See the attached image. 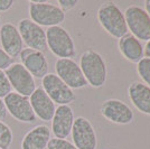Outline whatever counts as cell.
<instances>
[{
	"mask_svg": "<svg viewBox=\"0 0 150 149\" xmlns=\"http://www.w3.org/2000/svg\"><path fill=\"white\" fill-rule=\"evenodd\" d=\"M80 67L88 85L94 89L102 87L106 82L108 68L101 54L93 50H85L80 57Z\"/></svg>",
	"mask_w": 150,
	"mask_h": 149,
	"instance_id": "obj_1",
	"label": "cell"
},
{
	"mask_svg": "<svg viewBox=\"0 0 150 149\" xmlns=\"http://www.w3.org/2000/svg\"><path fill=\"white\" fill-rule=\"evenodd\" d=\"M98 20L102 28L117 39L128 34L125 13L112 1H106L101 5L98 10Z\"/></svg>",
	"mask_w": 150,
	"mask_h": 149,
	"instance_id": "obj_2",
	"label": "cell"
},
{
	"mask_svg": "<svg viewBox=\"0 0 150 149\" xmlns=\"http://www.w3.org/2000/svg\"><path fill=\"white\" fill-rule=\"evenodd\" d=\"M28 11L29 19L40 27L61 26L65 20V13L59 7L44 0L29 1Z\"/></svg>",
	"mask_w": 150,
	"mask_h": 149,
	"instance_id": "obj_3",
	"label": "cell"
},
{
	"mask_svg": "<svg viewBox=\"0 0 150 149\" xmlns=\"http://www.w3.org/2000/svg\"><path fill=\"white\" fill-rule=\"evenodd\" d=\"M47 50L58 58H73L76 48L72 36L62 26L50 27L46 31Z\"/></svg>",
	"mask_w": 150,
	"mask_h": 149,
	"instance_id": "obj_4",
	"label": "cell"
},
{
	"mask_svg": "<svg viewBox=\"0 0 150 149\" xmlns=\"http://www.w3.org/2000/svg\"><path fill=\"white\" fill-rule=\"evenodd\" d=\"M125 18L132 36L138 40H150V17L144 8L136 5L129 6L125 10Z\"/></svg>",
	"mask_w": 150,
	"mask_h": 149,
	"instance_id": "obj_5",
	"label": "cell"
},
{
	"mask_svg": "<svg viewBox=\"0 0 150 149\" xmlns=\"http://www.w3.org/2000/svg\"><path fill=\"white\" fill-rule=\"evenodd\" d=\"M42 87L52 101L58 106H69L76 99L74 91L54 73H48L42 79Z\"/></svg>",
	"mask_w": 150,
	"mask_h": 149,
	"instance_id": "obj_6",
	"label": "cell"
},
{
	"mask_svg": "<svg viewBox=\"0 0 150 149\" xmlns=\"http://www.w3.org/2000/svg\"><path fill=\"white\" fill-rule=\"evenodd\" d=\"M9 83L16 93L29 98L36 90V83L34 76L26 70L21 63H13L5 70Z\"/></svg>",
	"mask_w": 150,
	"mask_h": 149,
	"instance_id": "obj_7",
	"label": "cell"
},
{
	"mask_svg": "<svg viewBox=\"0 0 150 149\" xmlns=\"http://www.w3.org/2000/svg\"><path fill=\"white\" fill-rule=\"evenodd\" d=\"M55 72V74L72 90L83 89L88 85L80 65L73 58H57Z\"/></svg>",
	"mask_w": 150,
	"mask_h": 149,
	"instance_id": "obj_8",
	"label": "cell"
},
{
	"mask_svg": "<svg viewBox=\"0 0 150 149\" xmlns=\"http://www.w3.org/2000/svg\"><path fill=\"white\" fill-rule=\"evenodd\" d=\"M17 28L27 48L39 50L42 53L47 50L46 31H44L43 27L35 24L29 18H24L19 20Z\"/></svg>",
	"mask_w": 150,
	"mask_h": 149,
	"instance_id": "obj_9",
	"label": "cell"
},
{
	"mask_svg": "<svg viewBox=\"0 0 150 149\" xmlns=\"http://www.w3.org/2000/svg\"><path fill=\"white\" fill-rule=\"evenodd\" d=\"M4 102L7 112H9L15 120L24 123H34L36 121V116L33 111L29 98L11 91L4 98Z\"/></svg>",
	"mask_w": 150,
	"mask_h": 149,
	"instance_id": "obj_10",
	"label": "cell"
},
{
	"mask_svg": "<svg viewBox=\"0 0 150 149\" xmlns=\"http://www.w3.org/2000/svg\"><path fill=\"white\" fill-rule=\"evenodd\" d=\"M72 140L77 149H96L98 138L93 124L84 117L75 118L72 128Z\"/></svg>",
	"mask_w": 150,
	"mask_h": 149,
	"instance_id": "obj_11",
	"label": "cell"
},
{
	"mask_svg": "<svg viewBox=\"0 0 150 149\" xmlns=\"http://www.w3.org/2000/svg\"><path fill=\"white\" fill-rule=\"evenodd\" d=\"M101 114L108 121L121 126L130 124L134 118L131 108L118 99L105 100L101 106Z\"/></svg>",
	"mask_w": 150,
	"mask_h": 149,
	"instance_id": "obj_12",
	"label": "cell"
},
{
	"mask_svg": "<svg viewBox=\"0 0 150 149\" xmlns=\"http://www.w3.org/2000/svg\"><path fill=\"white\" fill-rule=\"evenodd\" d=\"M19 57L23 66L34 76V79H43L48 74L50 66L44 53L26 47L21 50Z\"/></svg>",
	"mask_w": 150,
	"mask_h": 149,
	"instance_id": "obj_13",
	"label": "cell"
},
{
	"mask_svg": "<svg viewBox=\"0 0 150 149\" xmlns=\"http://www.w3.org/2000/svg\"><path fill=\"white\" fill-rule=\"evenodd\" d=\"M74 112L69 106H58L52 119L50 131L54 138L66 139L72 132L74 123Z\"/></svg>",
	"mask_w": 150,
	"mask_h": 149,
	"instance_id": "obj_14",
	"label": "cell"
},
{
	"mask_svg": "<svg viewBox=\"0 0 150 149\" xmlns=\"http://www.w3.org/2000/svg\"><path fill=\"white\" fill-rule=\"evenodd\" d=\"M29 101L36 118L45 122L52 121L56 110V106L43 90V87H36V90L29 96Z\"/></svg>",
	"mask_w": 150,
	"mask_h": 149,
	"instance_id": "obj_15",
	"label": "cell"
},
{
	"mask_svg": "<svg viewBox=\"0 0 150 149\" xmlns=\"http://www.w3.org/2000/svg\"><path fill=\"white\" fill-rule=\"evenodd\" d=\"M0 44L1 48L10 57H17L24 50V43L20 37L17 26L11 23H6L0 28Z\"/></svg>",
	"mask_w": 150,
	"mask_h": 149,
	"instance_id": "obj_16",
	"label": "cell"
},
{
	"mask_svg": "<svg viewBox=\"0 0 150 149\" xmlns=\"http://www.w3.org/2000/svg\"><path fill=\"white\" fill-rule=\"evenodd\" d=\"M52 138L50 128L46 124H38L26 133L20 147L21 149H46Z\"/></svg>",
	"mask_w": 150,
	"mask_h": 149,
	"instance_id": "obj_17",
	"label": "cell"
},
{
	"mask_svg": "<svg viewBox=\"0 0 150 149\" xmlns=\"http://www.w3.org/2000/svg\"><path fill=\"white\" fill-rule=\"evenodd\" d=\"M128 96L138 111L150 116V87L148 85L142 82H132L128 89Z\"/></svg>",
	"mask_w": 150,
	"mask_h": 149,
	"instance_id": "obj_18",
	"label": "cell"
},
{
	"mask_svg": "<svg viewBox=\"0 0 150 149\" xmlns=\"http://www.w3.org/2000/svg\"><path fill=\"white\" fill-rule=\"evenodd\" d=\"M118 47L121 55L131 63L140 62L144 57L142 44L131 34H127L120 38L118 42Z\"/></svg>",
	"mask_w": 150,
	"mask_h": 149,
	"instance_id": "obj_19",
	"label": "cell"
},
{
	"mask_svg": "<svg viewBox=\"0 0 150 149\" xmlns=\"http://www.w3.org/2000/svg\"><path fill=\"white\" fill-rule=\"evenodd\" d=\"M13 141V133L10 127L4 121H0V148L10 149Z\"/></svg>",
	"mask_w": 150,
	"mask_h": 149,
	"instance_id": "obj_20",
	"label": "cell"
},
{
	"mask_svg": "<svg viewBox=\"0 0 150 149\" xmlns=\"http://www.w3.org/2000/svg\"><path fill=\"white\" fill-rule=\"evenodd\" d=\"M137 72L142 83L150 87V58L144 57L140 62L137 63Z\"/></svg>",
	"mask_w": 150,
	"mask_h": 149,
	"instance_id": "obj_21",
	"label": "cell"
},
{
	"mask_svg": "<svg viewBox=\"0 0 150 149\" xmlns=\"http://www.w3.org/2000/svg\"><path fill=\"white\" fill-rule=\"evenodd\" d=\"M46 149H77L73 143L67 139H59V138H50Z\"/></svg>",
	"mask_w": 150,
	"mask_h": 149,
	"instance_id": "obj_22",
	"label": "cell"
},
{
	"mask_svg": "<svg viewBox=\"0 0 150 149\" xmlns=\"http://www.w3.org/2000/svg\"><path fill=\"white\" fill-rule=\"evenodd\" d=\"M11 92V85L7 77L5 71L0 70V98H5Z\"/></svg>",
	"mask_w": 150,
	"mask_h": 149,
	"instance_id": "obj_23",
	"label": "cell"
},
{
	"mask_svg": "<svg viewBox=\"0 0 150 149\" xmlns=\"http://www.w3.org/2000/svg\"><path fill=\"white\" fill-rule=\"evenodd\" d=\"M13 63V58L7 54L5 50L0 47V70L5 71Z\"/></svg>",
	"mask_w": 150,
	"mask_h": 149,
	"instance_id": "obj_24",
	"label": "cell"
},
{
	"mask_svg": "<svg viewBox=\"0 0 150 149\" xmlns=\"http://www.w3.org/2000/svg\"><path fill=\"white\" fill-rule=\"evenodd\" d=\"M79 4L77 0H59L58 1V7L62 9L64 13L72 10L73 8L76 7V5Z\"/></svg>",
	"mask_w": 150,
	"mask_h": 149,
	"instance_id": "obj_25",
	"label": "cell"
},
{
	"mask_svg": "<svg viewBox=\"0 0 150 149\" xmlns=\"http://www.w3.org/2000/svg\"><path fill=\"white\" fill-rule=\"evenodd\" d=\"M15 1L13 0H0V13L8 11L13 6Z\"/></svg>",
	"mask_w": 150,
	"mask_h": 149,
	"instance_id": "obj_26",
	"label": "cell"
},
{
	"mask_svg": "<svg viewBox=\"0 0 150 149\" xmlns=\"http://www.w3.org/2000/svg\"><path fill=\"white\" fill-rule=\"evenodd\" d=\"M7 114H8V112H7V108L5 106V102H4V100L0 98V121L6 119Z\"/></svg>",
	"mask_w": 150,
	"mask_h": 149,
	"instance_id": "obj_27",
	"label": "cell"
},
{
	"mask_svg": "<svg viewBox=\"0 0 150 149\" xmlns=\"http://www.w3.org/2000/svg\"><path fill=\"white\" fill-rule=\"evenodd\" d=\"M144 55L147 58H150V40L147 42L146 46L144 47Z\"/></svg>",
	"mask_w": 150,
	"mask_h": 149,
	"instance_id": "obj_28",
	"label": "cell"
},
{
	"mask_svg": "<svg viewBox=\"0 0 150 149\" xmlns=\"http://www.w3.org/2000/svg\"><path fill=\"white\" fill-rule=\"evenodd\" d=\"M144 10H146V13H148V16L150 17V0L144 1Z\"/></svg>",
	"mask_w": 150,
	"mask_h": 149,
	"instance_id": "obj_29",
	"label": "cell"
},
{
	"mask_svg": "<svg viewBox=\"0 0 150 149\" xmlns=\"http://www.w3.org/2000/svg\"><path fill=\"white\" fill-rule=\"evenodd\" d=\"M1 26H2V24H1V15H0V28H1Z\"/></svg>",
	"mask_w": 150,
	"mask_h": 149,
	"instance_id": "obj_30",
	"label": "cell"
},
{
	"mask_svg": "<svg viewBox=\"0 0 150 149\" xmlns=\"http://www.w3.org/2000/svg\"><path fill=\"white\" fill-rule=\"evenodd\" d=\"M0 149H1V148H0Z\"/></svg>",
	"mask_w": 150,
	"mask_h": 149,
	"instance_id": "obj_31",
	"label": "cell"
}]
</instances>
